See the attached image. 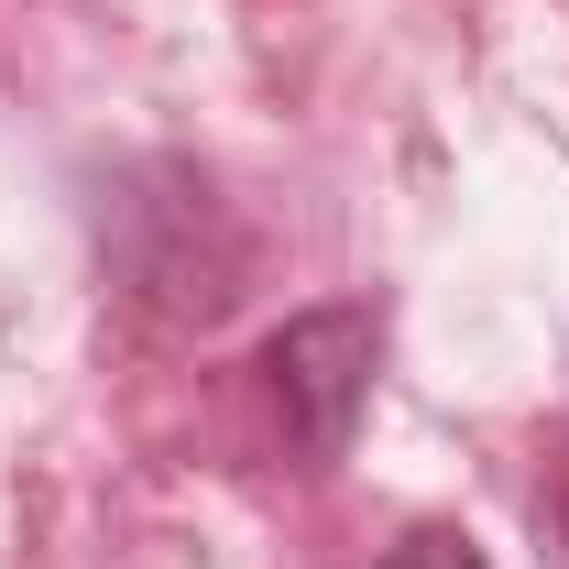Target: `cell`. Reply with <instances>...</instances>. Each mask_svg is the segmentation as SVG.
<instances>
[{"label":"cell","mask_w":569,"mask_h":569,"mask_svg":"<svg viewBox=\"0 0 569 569\" xmlns=\"http://www.w3.org/2000/svg\"><path fill=\"white\" fill-rule=\"evenodd\" d=\"M372 351H383L372 307H307V318L274 329L263 372H274L284 438H296L307 460H340V449H351V417H361V395H372Z\"/></svg>","instance_id":"cell-1"},{"label":"cell","mask_w":569,"mask_h":569,"mask_svg":"<svg viewBox=\"0 0 569 569\" xmlns=\"http://www.w3.org/2000/svg\"><path fill=\"white\" fill-rule=\"evenodd\" d=\"M383 569H482V548H471V537H438V526H427V537H406V548H395Z\"/></svg>","instance_id":"cell-2"}]
</instances>
